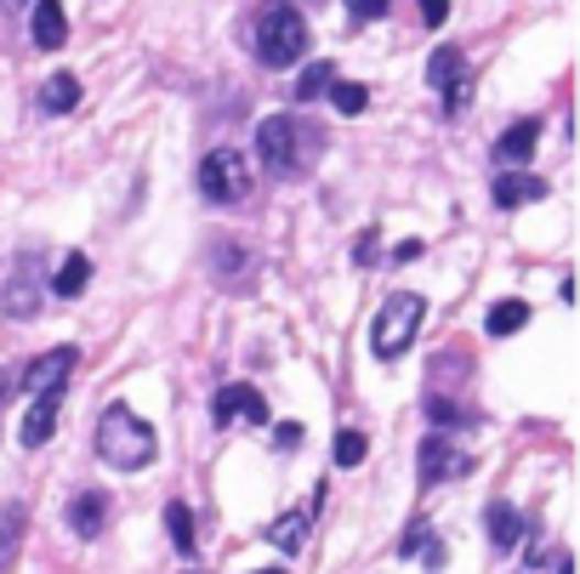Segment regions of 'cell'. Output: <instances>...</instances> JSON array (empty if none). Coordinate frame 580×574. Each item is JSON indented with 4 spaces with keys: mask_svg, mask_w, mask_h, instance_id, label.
Here are the masks:
<instances>
[{
    "mask_svg": "<svg viewBox=\"0 0 580 574\" xmlns=\"http://www.w3.org/2000/svg\"><path fill=\"white\" fill-rule=\"evenodd\" d=\"M199 194L211 199V206H239V199L251 194V165L239 148H217L199 159Z\"/></svg>",
    "mask_w": 580,
    "mask_h": 574,
    "instance_id": "cell-5",
    "label": "cell"
},
{
    "mask_svg": "<svg viewBox=\"0 0 580 574\" xmlns=\"http://www.w3.org/2000/svg\"><path fill=\"white\" fill-rule=\"evenodd\" d=\"M427 80L444 91V114H461L467 97H472V75H467V57L456 46H438L427 57Z\"/></svg>",
    "mask_w": 580,
    "mask_h": 574,
    "instance_id": "cell-6",
    "label": "cell"
},
{
    "mask_svg": "<svg viewBox=\"0 0 580 574\" xmlns=\"http://www.w3.org/2000/svg\"><path fill=\"white\" fill-rule=\"evenodd\" d=\"M467 461L450 450V444H444V438H427V444H422V484L433 489L438 478H450V472H461Z\"/></svg>",
    "mask_w": 580,
    "mask_h": 574,
    "instance_id": "cell-14",
    "label": "cell"
},
{
    "mask_svg": "<svg viewBox=\"0 0 580 574\" xmlns=\"http://www.w3.org/2000/svg\"><path fill=\"white\" fill-rule=\"evenodd\" d=\"M540 194H546L540 177H524V172L495 177V206H501V211H518V206H529V199H540Z\"/></svg>",
    "mask_w": 580,
    "mask_h": 574,
    "instance_id": "cell-13",
    "label": "cell"
},
{
    "mask_svg": "<svg viewBox=\"0 0 580 574\" xmlns=\"http://www.w3.org/2000/svg\"><path fill=\"white\" fill-rule=\"evenodd\" d=\"M0 7H7V12H23V7H29V0H0Z\"/></svg>",
    "mask_w": 580,
    "mask_h": 574,
    "instance_id": "cell-28",
    "label": "cell"
},
{
    "mask_svg": "<svg viewBox=\"0 0 580 574\" xmlns=\"http://www.w3.org/2000/svg\"><path fill=\"white\" fill-rule=\"evenodd\" d=\"M364 450H370V444H364V432H353V427H341V432H336V466H359Z\"/></svg>",
    "mask_w": 580,
    "mask_h": 574,
    "instance_id": "cell-23",
    "label": "cell"
},
{
    "mask_svg": "<svg viewBox=\"0 0 580 574\" xmlns=\"http://www.w3.org/2000/svg\"><path fill=\"white\" fill-rule=\"evenodd\" d=\"M273 438H280V450H291V444H296V438H302V427H296V421H285V427H280V432H273Z\"/></svg>",
    "mask_w": 580,
    "mask_h": 574,
    "instance_id": "cell-27",
    "label": "cell"
},
{
    "mask_svg": "<svg viewBox=\"0 0 580 574\" xmlns=\"http://www.w3.org/2000/svg\"><path fill=\"white\" fill-rule=\"evenodd\" d=\"M41 103H46V114H68V109L80 103V80L75 75H52L41 86Z\"/></svg>",
    "mask_w": 580,
    "mask_h": 574,
    "instance_id": "cell-16",
    "label": "cell"
},
{
    "mask_svg": "<svg viewBox=\"0 0 580 574\" xmlns=\"http://www.w3.org/2000/svg\"><path fill=\"white\" fill-rule=\"evenodd\" d=\"M558 574H574V569H569V563H558Z\"/></svg>",
    "mask_w": 580,
    "mask_h": 574,
    "instance_id": "cell-31",
    "label": "cell"
},
{
    "mask_svg": "<svg viewBox=\"0 0 580 574\" xmlns=\"http://www.w3.org/2000/svg\"><path fill=\"white\" fill-rule=\"evenodd\" d=\"M330 103H336L341 114H364V109H370V86H359V80H330Z\"/></svg>",
    "mask_w": 580,
    "mask_h": 574,
    "instance_id": "cell-19",
    "label": "cell"
},
{
    "mask_svg": "<svg viewBox=\"0 0 580 574\" xmlns=\"http://www.w3.org/2000/svg\"><path fill=\"white\" fill-rule=\"evenodd\" d=\"M382 12H387V0H348V18L353 23H375Z\"/></svg>",
    "mask_w": 580,
    "mask_h": 574,
    "instance_id": "cell-25",
    "label": "cell"
},
{
    "mask_svg": "<svg viewBox=\"0 0 580 574\" xmlns=\"http://www.w3.org/2000/svg\"><path fill=\"white\" fill-rule=\"evenodd\" d=\"M18 547H23V512L18 506H0V574L12 569Z\"/></svg>",
    "mask_w": 580,
    "mask_h": 574,
    "instance_id": "cell-17",
    "label": "cell"
},
{
    "mask_svg": "<svg viewBox=\"0 0 580 574\" xmlns=\"http://www.w3.org/2000/svg\"><path fill=\"white\" fill-rule=\"evenodd\" d=\"M211 421L217 427H262L267 421V398L256 387H245V382H233V387H222L211 398Z\"/></svg>",
    "mask_w": 580,
    "mask_h": 574,
    "instance_id": "cell-7",
    "label": "cell"
},
{
    "mask_svg": "<svg viewBox=\"0 0 580 574\" xmlns=\"http://www.w3.org/2000/svg\"><path fill=\"white\" fill-rule=\"evenodd\" d=\"M86 279H91V262H86V256H68V262L57 267V296H80Z\"/></svg>",
    "mask_w": 580,
    "mask_h": 574,
    "instance_id": "cell-21",
    "label": "cell"
},
{
    "mask_svg": "<svg viewBox=\"0 0 580 574\" xmlns=\"http://www.w3.org/2000/svg\"><path fill=\"white\" fill-rule=\"evenodd\" d=\"M256 574H285V569H256Z\"/></svg>",
    "mask_w": 580,
    "mask_h": 574,
    "instance_id": "cell-30",
    "label": "cell"
},
{
    "mask_svg": "<svg viewBox=\"0 0 580 574\" xmlns=\"http://www.w3.org/2000/svg\"><path fill=\"white\" fill-rule=\"evenodd\" d=\"M154 427L136 416V410H125V404H114L109 416L97 421V455L109 461V466H120V472H143L149 461H154Z\"/></svg>",
    "mask_w": 580,
    "mask_h": 574,
    "instance_id": "cell-1",
    "label": "cell"
},
{
    "mask_svg": "<svg viewBox=\"0 0 580 574\" xmlns=\"http://www.w3.org/2000/svg\"><path fill=\"white\" fill-rule=\"evenodd\" d=\"M165 529H171V540H177V552L188 558V552H194V523H188V506H177V500H171V506H165Z\"/></svg>",
    "mask_w": 580,
    "mask_h": 574,
    "instance_id": "cell-22",
    "label": "cell"
},
{
    "mask_svg": "<svg viewBox=\"0 0 580 574\" xmlns=\"http://www.w3.org/2000/svg\"><path fill=\"white\" fill-rule=\"evenodd\" d=\"M302 529H307V512H291L285 523L267 529V540H273V547H285V552H296L302 547Z\"/></svg>",
    "mask_w": 580,
    "mask_h": 574,
    "instance_id": "cell-24",
    "label": "cell"
},
{
    "mask_svg": "<svg viewBox=\"0 0 580 574\" xmlns=\"http://www.w3.org/2000/svg\"><path fill=\"white\" fill-rule=\"evenodd\" d=\"M330 63H307V69H302V80H296V97H302V103H314V97H325L330 91Z\"/></svg>",
    "mask_w": 580,
    "mask_h": 574,
    "instance_id": "cell-20",
    "label": "cell"
},
{
    "mask_svg": "<svg viewBox=\"0 0 580 574\" xmlns=\"http://www.w3.org/2000/svg\"><path fill=\"white\" fill-rule=\"evenodd\" d=\"M256 57L267 63V69H291V63L307 57V23L296 7H273L256 29Z\"/></svg>",
    "mask_w": 580,
    "mask_h": 574,
    "instance_id": "cell-4",
    "label": "cell"
},
{
    "mask_svg": "<svg viewBox=\"0 0 580 574\" xmlns=\"http://www.w3.org/2000/svg\"><path fill=\"white\" fill-rule=\"evenodd\" d=\"M256 154H262L267 172L291 177V172H302V165L319 159V131L302 125L296 114H273V120L256 125Z\"/></svg>",
    "mask_w": 580,
    "mask_h": 574,
    "instance_id": "cell-2",
    "label": "cell"
},
{
    "mask_svg": "<svg viewBox=\"0 0 580 574\" xmlns=\"http://www.w3.org/2000/svg\"><path fill=\"white\" fill-rule=\"evenodd\" d=\"M68 523H75V534L80 540H97L102 529H109V500H102V495H75V500H68Z\"/></svg>",
    "mask_w": 580,
    "mask_h": 574,
    "instance_id": "cell-10",
    "label": "cell"
},
{
    "mask_svg": "<svg viewBox=\"0 0 580 574\" xmlns=\"http://www.w3.org/2000/svg\"><path fill=\"white\" fill-rule=\"evenodd\" d=\"M524 324H529V301H518V296L495 301L490 319H484V330H490V335H512V330H524Z\"/></svg>",
    "mask_w": 580,
    "mask_h": 574,
    "instance_id": "cell-15",
    "label": "cell"
},
{
    "mask_svg": "<svg viewBox=\"0 0 580 574\" xmlns=\"http://www.w3.org/2000/svg\"><path fill=\"white\" fill-rule=\"evenodd\" d=\"M80 364V353L75 347H52V353H41V358H29V369H23V387L29 393H52V387H68V369Z\"/></svg>",
    "mask_w": 580,
    "mask_h": 574,
    "instance_id": "cell-8",
    "label": "cell"
},
{
    "mask_svg": "<svg viewBox=\"0 0 580 574\" xmlns=\"http://www.w3.org/2000/svg\"><path fill=\"white\" fill-rule=\"evenodd\" d=\"M422 313H427V301H422L416 290H398V296H387V308L375 313V330H370V347H375V358H398L409 342H416Z\"/></svg>",
    "mask_w": 580,
    "mask_h": 574,
    "instance_id": "cell-3",
    "label": "cell"
},
{
    "mask_svg": "<svg viewBox=\"0 0 580 574\" xmlns=\"http://www.w3.org/2000/svg\"><path fill=\"white\" fill-rule=\"evenodd\" d=\"M68 41V18H63V0H34V46L57 52Z\"/></svg>",
    "mask_w": 580,
    "mask_h": 574,
    "instance_id": "cell-11",
    "label": "cell"
},
{
    "mask_svg": "<svg viewBox=\"0 0 580 574\" xmlns=\"http://www.w3.org/2000/svg\"><path fill=\"white\" fill-rule=\"evenodd\" d=\"M57 410H63V387H52V393H34L29 416H23V427H18V438H23L29 450H41L46 438H52V427H57Z\"/></svg>",
    "mask_w": 580,
    "mask_h": 574,
    "instance_id": "cell-9",
    "label": "cell"
},
{
    "mask_svg": "<svg viewBox=\"0 0 580 574\" xmlns=\"http://www.w3.org/2000/svg\"><path fill=\"white\" fill-rule=\"evenodd\" d=\"M518 534H524L518 506H490V540L495 547H518Z\"/></svg>",
    "mask_w": 580,
    "mask_h": 574,
    "instance_id": "cell-18",
    "label": "cell"
},
{
    "mask_svg": "<svg viewBox=\"0 0 580 574\" xmlns=\"http://www.w3.org/2000/svg\"><path fill=\"white\" fill-rule=\"evenodd\" d=\"M7 387H12V376H0V398H7Z\"/></svg>",
    "mask_w": 580,
    "mask_h": 574,
    "instance_id": "cell-29",
    "label": "cell"
},
{
    "mask_svg": "<svg viewBox=\"0 0 580 574\" xmlns=\"http://www.w3.org/2000/svg\"><path fill=\"white\" fill-rule=\"evenodd\" d=\"M535 143H540V120H512V125L501 131L495 154H501L506 165H524V159L535 154Z\"/></svg>",
    "mask_w": 580,
    "mask_h": 574,
    "instance_id": "cell-12",
    "label": "cell"
},
{
    "mask_svg": "<svg viewBox=\"0 0 580 574\" xmlns=\"http://www.w3.org/2000/svg\"><path fill=\"white\" fill-rule=\"evenodd\" d=\"M444 18H450V0H422V23L427 29H438Z\"/></svg>",
    "mask_w": 580,
    "mask_h": 574,
    "instance_id": "cell-26",
    "label": "cell"
}]
</instances>
